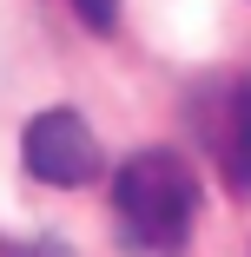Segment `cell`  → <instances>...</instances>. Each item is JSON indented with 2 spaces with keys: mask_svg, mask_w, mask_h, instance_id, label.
Wrapping results in <instances>:
<instances>
[{
  "mask_svg": "<svg viewBox=\"0 0 251 257\" xmlns=\"http://www.w3.org/2000/svg\"><path fill=\"white\" fill-rule=\"evenodd\" d=\"M73 14H79L93 33H113V27H119V0H73Z\"/></svg>",
  "mask_w": 251,
  "mask_h": 257,
  "instance_id": "277c9868",
  "label": "cell"
},
{
  "mask_svg": "<svg viewBox=\"0 0 251 257\" xmlns=\"http://www.w3.org/2000/svg\"><path fill=\"white\" fill-rule=\"evenodd\" d=\"M0 257H73V250H66V244H46V237H40V244H7Z\"/></svg>",
  "mask_w": 251,
  "mask_h": 257,
  "instance_id": "5b68a950",
  "label": "cell"
},
{
  "mask_svg": "<svg viewBox=\"0 0 251 257\" xmlns=\"http://www.w3.org/2000/svg\"><path fill=\"white\" fill-rule=\"evenodd\" d=\"M212 152H218V172L238 198H251V79H238L225 92V112L212 125Z\"/></svg>",
  "mask_w": 251,
  "mask_h": 257,
  "instance_id": "3957f363",
  "label": "cell"
},
{
  "mask_svg": "<svg viewBox=\"0 0 251 257\" xmlns=\"http://www.w3.org/2000/svg\"><path fill=\"white\" fill-rule=\"evenodd\" d=\"M20 165H27L40 185L73 191V185H86V178L99 172V139H93V125H86L73 106H46V112L27 119Z\"/></svg>",
  "mask_w": 251,
  "mask_h": 257,
  "instance_id": "7a4b0ae2",
  "label": "cell"
},
{
  "mask_svg": "<svg viewBox=\"0 0 251 257\" xmlns=\"http://www.w3.org/2000/svg\"><path fill=\"white\" fill-rule=\"evenodd\" d=\"M113 218L132 250L179 257L198 224V172L165 145H145L113 172Z\"/></svg>",
  "mask_w": 251,
  "mask_h": 257,
  "instance_id": "6da1fadb",
  "label": "cell"
}]
</instances>
